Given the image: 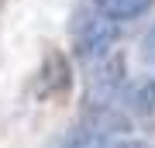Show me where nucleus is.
Returning a JSON list of instances; mask_svg holds the SVG:
<instances>
[{"instance_id": "nucleus-1", "label": "nucleus", "mask_w": 155, "mask_h": 148, "mask_svg": "<svg viewBox=\"0 0 155 148\" xmlns=\"http://www.w3.org/2000/svg\"><path fill=\"white\" fill-rule=\"evenodd\" d=\"M117 21L104 14H83L72 28V41H76V59L83 62H100L110 55V48L117 45Z\"/></svg>"}, {"instance_id": "nucleus-4", "label": "nucleus", "mask_w": 155, "mask_h": 148, "mask_svg": "<svg viewBox=\"0 0 155 148\" xmlns=\"http://www.w3.org/2000/svg\"><path fill=\"white\" fill-rule=\"evenodd\" d=\"M121 104L131 117H152L155 114V79L152 76H141V79H131L121 86Z\"/></svg>"}, {"instance_id": "nucleus-6", "label": "nucleus", "mask_w": 155, "mask_h": 148, "mask_svg": "<svg viewBox=\"0 0 155 148\" xmlns=\"http://www.w3.org/2000/svg\"><path fill=\"white\" fill-rule=\"evenodd\" d=\"M110 141L107 138H100V134H90V131H72L69 138H66V148H107Z\"/></svg>"}, {"instance_id": "nucleus-7", "label": "nucleus", "mask_w": 155, "mask_h": 148, "mask_svg": "<svg viewBox=\"0 0 155 148\" xmlns=\"http://www.w3.org/2000/svg\"><path fill=\"white\" fill-rule=\"evenodd\" d=\"M141 59H145V62H152V66H155V24L148 28V35L141 38Z\"/></svg>"}, {"instance_id": "nucleus-5", "label": "nucleus", "mask_w": 155, "mask_h": 148, "mask_svg": "<svg viewBox=\"0 0 155 148\" xmlns=\"http://www.w3.org/2000/svg\"><path fill=\"white\" fill-rule=\"evenodd\" d=\"M155 0H93L97 14L110 17V21H131V17H141Z\"/></svg>"}, {"instance_id": "nucleus-2", "label": "nucleus", "mask_w": 155, "mask_h": 148, "mask_svg": "<svg viewBox=\"0 0 155 148\" xmlns=\"http://www.w3.org/2000/svg\"><path fill=\"white\" fill-rule=\"evenodd\" d=\"M83 131L90 134H100L107 138V141H114V138H127L131 131V117L124 114V110H117L114 104H90L83 110Z\"/></svg>"}, {"instance_id": "nucleus-3", "label": "nucleus", "mask_w": 155, "mask_h": 148, "mask_svg": "<svg viewBox=\"0 0 155 148\" xmlns=\"http://www.w3.org/2000/svg\"><path fill=\"white\" fill-rule=\"evenodd\" d=\"M72 83V72H69V62L62 52H48L38 69V79H35V93H38L41 100L55 97V93H66Z\"/></svg>"}]
</instances>
